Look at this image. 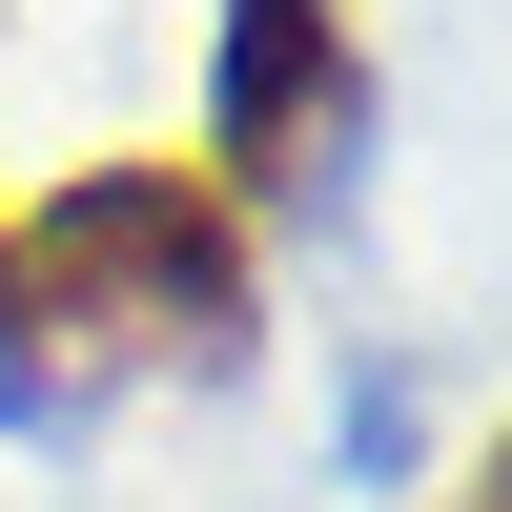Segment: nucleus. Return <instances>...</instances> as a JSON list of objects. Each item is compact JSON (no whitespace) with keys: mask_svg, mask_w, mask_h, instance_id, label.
Returning <instances> with one entry per match:
<instances>
[{"mask_svg":"<svg viewBox=\"0 0 512 512\" xmlns=\"http://www.w3.org/2000/svg\"><path fill=\"white\" fill-rule=\"evenodd\" d=\"M0 349L41 390H123V369H226L246 349V205L205 164H82L0 226Z\"/></svg>","mask_w":512,"mask_h":512,"instance_id":"1","label":"nucleus"},{"mask_svg":"<svg viewBox=\"0 0 512 512\" xmlns=\"http://www.w3.org/2000/svg\"><path fill=\"white\" fill-rule=\"evenodd\" d=\"M328 123H349V0H226V103H205V144H226L246 185H287Z\"/></svg>","mask_w":512,"mask_h":512,"instance_id":"2","label":"nucleus"},{"mask_svg":"<svg viewBox=\"0 0 512 512\" xmlns=\"http://www.w3.org/2000/svg\"><path fill=\"white\" fill-rule=\"evenodd\" d=\"M472 512H512V431H492V472H472Z\"/></svg>","mask_w":512,"mask_h":512,"instance_id":"3","label":"nucleus"}]
</instances>
